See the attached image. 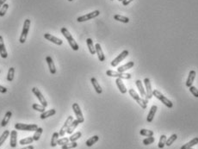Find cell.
Segmentation results:
<instances>
[{
	"mask_svg": "<svg viewBox=\"0 0 198 149\" xmlns=\"http://www.w3.org/2000/svg\"><path fill=\"white\" fill-rule=\"evenodd\" d=\"M60 31H61L62 34L65 36V38L66 39V41H68L70 47H71L72 49L74 50V51H78V50L79 49V47L78 43H77L76 41L73 39V37L72 36V34H70V32L68 31V30H67L66 28H62V29L60 30Z\"/></svg>",
	"mask_w": 198,
	"mask_h": 149,
	"instance_id": "6da1fadb",
	"label": "cell"
},
{
	"mask_svg": "<svg viewBox=\"0 0 198 149\" xmlns=\"http://www.w3.org/2000/svg\"><path fill=\"white\" fill-rule=\"evenodd\" d=\"M30 20L29 19H26L24 21V23H23V28H22V34L20 35V38H19V41L20 43L23 44L25 43L26 40H27V35H28V33L29 31V27H30Z\"/></svg>",
	"mask_w": 198,
	"mask_h": 149,
	"instance_id": "7a4b0ae2",
	"label": "cell"
},
{
	"mask_svg": "<svg viewBox=\"0 0 198 149\" xmlns=\"http://www.w3.org/2000/svg\"><path fill=\"white\" fill-rule=\"evenodd\" d=\"M152 96H154L156 98H158L159 100H160L164 104H165L166 107H168V108H172L173 107V103H172V102L171 101V100H169L167 98H165V96L160 92V91H159L158 90H153L152 91Z\"/></svg>",
	"mask_w": 198,
	"mask_h": 149,
	"instance_id": "3957f363",
	"label": "cell"
},
{
	"mask_svg": "<svg viewBox=\"0 0 198 149\" xmlns=\"http://www.w3.org/2000/svg\"><path fill=\"white\" fill-rule=\"evenodd\" d=\"M106 75H108L109 77H113V78H118V79H131L132 75L130 73H125V72H116L113 70H108L106 72Z\"/></svg>",
	"mask_w": 198,
	"mask_h": 149,
	"instance_id": "277c9868",
	"label": "cell"
},
{
	"mask_svg": "<svg viewBox=\"0 0 198 149\" xmlns=\"http://www.w3.org/2000/svg\"><path fill=\"white\" fill-rule=\"evenodd\" d=\"M16 130L21 131H35L38 129V126L36 124H25V123H16L15 124Z\"/></svg>",
	"mask_w": 198,
	"mask_h": 149,
	"instance_id": "5b68a950",
	"label": "cell"
},
{
	"mask_svg": "<svg viewBox=\"0 0 198 149\" xmlns=\"http://www.w3.org/2000/svg\"><path fill=\"white\" fill-rule=\"evenodd\" d=\"M72 110L75 114V116L77 117V120L80 122V123H83L84 122V118L83 116V113L81 111V109L79 107V105L77 103H74L72 104Z\"/></svg>",
	"mask_w": 198,
	"mask_h": 149,
	"instance_id": "8992f818",
	"label": "cell"
},
{
	"mask_svg": "<svg viewBox=\"0 0 198 149\" xmlns=\"http://www.w3.org/2000/svg\"><path fill=\"white\" fill-rule=\"evenodd\" d=\"M99 15H100V11H92L91 13H88L86 15H84V16L78 17L77 21L79 22H85V21H88V20H91V19H93L95 17H98Z\"/></svg>",
	"mask_w": 198,
	"mask_h": 149,
	"instance_id": "52a82bcc",
	"label": "cell"
},
{
	"mask_svg": "<svg viewBox=\"0 0 198 149\" xmlns=\"http://www.w3.org/2000/svg\"><path fill=\"white\" fill-rule=\"evenodd\" d=\"M32 92L34 94V96L37 98V99L39 100V102L41 103V105H43L44 107H47V106H48V102H47V100H46V98L42 96V94H41V92L39 91V89H37L36 87H34L33 89H32Z\"/></svg>",
	"mask_w": 198,
	"mask_h": 149,
	"instance_id": "ba28073f",
	"label": "cell"
},
{
	"mask_svg": "<svg viewBox=\"0 0 198 149\" xmlns=\"http://www.w3.org/2000/svg\"><path fill=\"white\" fill-rule=\"evenodd\" d=\"M128 54H129L128 50H124V51H122V52L116 57L115 60H113L111 61V66H117V65H118L121 61H122Z\"/></svg>",
	"mask_w": 198,
	"mask_h": 149,
	"instance_id": "9c48e42d",
	"label": "cell"
},
{
	"mask_svg": "<svg viewBox=\"0 0 198 149\" xmlns=\"http://www.w3.org/2000/svg\"><path fill=\"white\" fill-rule=\"evenodd\" d=\"M72 121H73V117H72V116H70L67 117V119L66 120V122H65L64 125L62 126V128H61V129H60V133H59L60 136H64V135L66 134V131H67V129H68L69 126L71 125V123L72 122Z\"/></svg>",
	"mask_w": 198,
	"mask_h": 149,
	"instance_id": "30bf717a",
	"label": "cell"
},
{
	"mask_svg": "<svg viewBox=\"0 0 198 149\" xmlns=\"http://www.w3.org/2000/svg\"><path fill=\"white\" fill-rule=\"evenodd\" d=\"M144 84H145V87H146V93H147V98L150 99L152 98V85L151 82L148 78L144 79Z\"/></svg>",
	"mask_w": 198,
	"mask_h": 149,
	"instance_id": "8fae6325",
	"label": "cell"
},
{
	"mask_svg": "<svg viewBox=\"0 0 198 149\" xmlns=\"http://www.w3.org/2000/svg\"><path fill=\"white\" fill-rule=\"evenodd\" d=\"M44 38L47 39L48 41H51V42L56 44V45H59V46L62 45V43H63V41H62L60 39H59V38H57V37H55V36L50 34H44Z\"/></svg>",
	"mask_w": 198,
	"mask_h": 149,
	"instance_id": "7c38bea8",
	"label": "cell"
},
{
	"mask_svg": "<svg viewBox=\"0 0 198 149\" xmlns=\"http://www.w3.org/2000/svg\"><path fill=\"white\" fill-rule=\"evenodd\" d=\"M10 145L11 148H15L17 145V130H12L10 134Z\"/></svg>",
	"mask_w": 198,
	"mask_h": 149,
	"instance_id": "4fadbf2b",
	"label": "cell"
},
{
	"mask_svg": "<svg viewBox=\"0 0 198 149\" xmlns=\"http://www.w3.org/2000/svg\"><path fill=\"white\" fill-rule=\"evenodd\" d=\"M196 75H197V72H196V71H194V70H191L190 72V73H189V76H188V79H187V80H186V86L187 87H190L191 85H193V82H194V80H195V79H196Z\"/></svg>",
	"mask_w": 198,
	"mask_h": 149,
	"instance_id": "5bb4252c",
	"label": "cell"
},
{
	"mask_svg": "<svg viewBox=\"0 0 198 149\" xmlns=\"http://www.w3.org/2000/svg\"><path fill=\"white\" fill-rule=\"evenodd\" d=\"M135 84H136V86L138 87V90H139V91H140V94L141 98H145V99H147V98L146 90H145L144 87H143V83H142V81H140V79H138V80L135 81Z\"/></svg>",
	"mask_w": 198,
	"mask_h": 149,
	"instance_id": "9a60e30c",
	"label": "cell"
},
{
	"mask_svg": "<svg viewBox=\"0 0 198 149\" xmlns=\"http://www.w3.org/2000/svg\"><path fill=\"white\" fill-rule=\"evenodd\" d=\"M0 55L3 59H6L8 57V53L4 46V39H3V36L1 35H0Z\"/></svg>",
	"mask_w": 198,
	"mask_h": 149,
	"instance_id": "2e32d148",
	"label": "cell"
},
{
	"mask_svg": "<svg viewBox=\"0 0 198 149\" xmlns=\"http://www.w3.org/2000/svg\"><path fill=\"white\" fill-rule=\"evenodd\" d=\"M95 48H96V53L98 54V60L100 61H104L105 60V56L103 54V52L102 50V48H101V45L99 43H97L95 45Z\"/></svg>",
	"mask_w": 198,
	"mask_h": 149,
	"instance_id": "e0dca14e",
	"label": "cell"
},
{
	"mask_svg": "<svg viewBox=\"0 0 198 149\" xmlns=\"http://www.w3.org/2000/svg\"><path fill=\"white\" fill-rule=\"evenodd\" d=\"M46 61H47L48 66V68H49L50 73H51V74H55V73H56V68H55V66H54V63H53V59H52L50 56H48V57L46 58Z\"/></svg>",
	"mask_w": 198,
	"mask_h": 149,
	"instance_id": "ac0fdd59",
	"label": "cell"
},
{
	"mask_svg": "<svg viewBox=\"0 0 198 149\" xmlns=\"http://www.w3.org/2000/svg\"><path fill=\"white\" fill-rule=\"evenodd\" d=\"M157 110H158V107L156 105H153V106L151 107V110H150L148 115H147V122H152V120L154 118V116H155V114L157 112Z\"/></svg>",
	"mask_w": 198,
	"mask_h": 149,
	"instance_id": "d6986e66",
	"label": "cell"
},
{
	"mask_svg": "<svg viewBox=\"0 0 198 149\" xmlns=\"http://www.w3.org/2000/svg\"><path fill=\"white\" fill-rule=\"evenodd\" d=\"M116 85H117V87H118V89H119V91H121V93L125 94V93L127 92L126 86L124 85V84L122 82V79H118V78H117L116 80Z\"/></svg>",
	"mask_w": 198,
	"mask_h": 149,
	"instance_id": "ffe728a7",
	"label": "cell"
},
{
	"mask_svg": "<svg viewBox=\"0 0 198 149\" xmlns=\"http://www.w3.org/2000/svg\"><path fill=\"white\" fill-rule=\"evenodd\" d=\"M133 66H134V62L133 61H129V62H128L127 64H125L123 66H119L118 69H117V72H124L125 71L132 68Z\"/></svg>",
	"mask_w": 198,
	"mask_h": 149,
	"instance_id": "44dd1931",
	"label": "cell"
},
{
	"mask_svg": "<svg viewBox=\"0 0 198 149\" xmlns=\"http://www.w3.org/2000/svg\"><path fill=\"white\" fill-rule=\"evenodd\" d=\"M91 82L92 84V85H93V87H94L96 92H97L98 94H101V93L103 92V89H102V87L100 86V84H99L98 82V80H97L95 78H91Z\"/></svg>",
	"mask_w": 198,
	"mask_h": 149,
	"instance_id": "7402d4cb",
	"label": "cell"
},
{
	"mask_svg": "<svg viewBox=\"0 0 198 149\" xmlns=\"http://www.w3.org/2000/svg\"><path fill=\"white\" fill-rule=\"evenodd\" d=\"M80 122L76 119V120H73L72 121V122L71 123V125L69 126V128H68V129H67V131H66V133L67 134H72V133H73V131L76 129V128L79 126V124Z\"/></svg>",
	"mask_w": 198,
	"mask_h": 149,
	"instance_id": "603a6c76",
	"label": "cell"
},
{
	"mask_svg": "<svg viewBox=\"0 0 198 149\" xmlns=\"http://www.w3.org/2000/svg\"><path fill=\"white\" fill-rule=\"evenodd\" d=\"M197 144H198V137L194 138V139H193V140H191L190 142H188V143L184 144L183 146H182L181 149L191 148L192 147H194V146H195V145H197Z\"/></svg>",
	"mask_w": 198,
	"mask_h": 149,
	"instance_id": "cb8c5ba5",
	"label": "cell"
},
{
	"mask_svg": "<svg viewBox=\"0 0 198 149\" xmlns=\"http://www.w3.org/2000/svg\"><path fill=\"white\" fill-rule=\"evenodd\" d=\"M86 43H87V46H88V48H89L91 54H95L96 53V48H95V46L93 44V41L91 38H88L86 40Z\"/></svg>",
	"mask_w": 198,
	"mask_h": 149,
	"instance_id": "d4e9b609",
	"label": "cell"
},
{
	"mask_svg": "<svg viewBox=\"0 0 198 149\" xmlns=\"http://www.w3.org/2000/svg\"><path fill=\"white\" fill-rule=\"evenodd\" d=\"M11 116H12L11 111H7L6 114H5V116L4 117V119H3V121H2V122H1V126H2V127H5V126L8 124V122H10Z\"/></svg>",
	"mask_w": 198,
	"mask_h": 149,
	"instance_id": "484cf974",
	"label": "cell"
},
{
	"mask_svg": "<svg viewBox=\"0 0 198 149\" xmlns=\"http://www.w3.org/2000/svg\"><path fill=\"white\" fill-rule=\"evenodd\" d=\"M55 113H56V110H54V109H52V110H48V111H44L43 113H41V119H46V118H48L50 116H53V115H55Z\"/></svg>",
	"mask_w": 198,
	"mask_h": 149,
	"instance_id": "4316f807",
	"label": "cell"
},
{
	"mask_svg": "<svg viewBox=\"0 0 198 149\" xmlns=\"http://www.w3.org/2000/svg\"><path fill=\"white\" fill-rule=\"evenodd\" d=\"M98 140H99L98 136V135H94V136L91 137L90 139H88V140L86 141L85 144H86L87 147H91V146H93L96 142H98Z\"/></svg>",
	"mask_w": 198,
	"mask_h": 149,
	"instance_id": "83f0119b",
	"label": "cell"
},
{
	"mask_svg": "<svg viewBox=\"0 0 198 149\" xmlns=\"http://www.w3.org/2000/svg\"><path fill=\"white\" fill-rule=\"evenodd\" d=\"M59 136H60L59 133L55 132L53 134V135H52V139H51V143H50L51 147L54 148V147H56V146L58 145V144H57V142H58V140H59Z\"/></svg>",
	"mask_w": 198,
	"mask_h": 149,
	"instance_id": "f1b7e54d",
	"label": "cell"
},
{
	"mask_svg": "<svg viewBox=\"0 0 198 149\" xmlns=\"http://www.w3.org/2000/svg\"><path fill=\"white\" fill-rule=\"evenodd\" d=\"M177 139H178V134H171V135L170 136V138L166 140V143H165V145H166L167 147H171V145L175 142V141H176Z\"/></svg>",
	"mask_w": 198,
	"mask_h": 149,
	"instance_id": "f546056e",
	"label": "cell"
},
{
	"mask_svg": "<svg viewBox=\"0 0 198 149\" xmlns=\"http://www.w3.org/2000/svg\"><path fill=\"white\" fill-rule=\"evenodd\" d=\"M114 19L118 21V22H121L123 23H128L129 22V18L121 15H115L114 16Z\"/></svg>",
	"mask_w": 198,
	"mask_h": 149,
	"instance_id": "4dcf8cb0",
	"label": "cell"
},
{
	"mask_svg": "<svg viewBox=\"0 0 198 149\" xmlns=\"http://www.w3.org/2000/svg\"><path fill=\"white\" fill-rule=\"evenodd\" d=\"M136 102H137V103H138L142 109H144V110L147 109V103H148V99H145V98H140Z\"/></svg>",
	"mask_w": 198,
	"mask_h": 149,
	"instance_id": "1f68e13d",
	"label": "cell"
},
{
	"mask_svg": "<svg viewBox=\"0 0 198 149\" xmlns=\"http://www.w3.org/2000/svg\"><path fill=\"white\" fill-rule=\"evenodd\" d=\"M43 132V129H42V128H38L36 130H35V133L33 135V139L34 141H38L39 140H40V138H41V134Z\"/></svg>",
	"mask_w": 198,
	"mask_h": 149,
	"instance_id": "d6a6232c",
	"label": "cell"
},
{
	"mask_svg": "<svg viewBox=\"0 0 198 149\" xmlns=\"http://www.w3.org/2000/svg\"><path fill=\"white\" fill-rule=\"evenodd\" d=\"M14 75H15V68L14 67H11L8 71V74H7V80L11 82L14 79Z\"/></svg>",
	"mask_w": 198,
	"mask_h": 149,
	"instance_id": "836d02e7",
	"label": "cell"
},
{
	"mask_svg": "<svg viewBox=\"0 0 198 149\" xmlns=\"http://www.w3.org/2000/svg\"><path fill=\"white\" fill-rule=\"evenodd\" d=\"M78 147V143L76 141H71L66 143V145L61 146V149H72Z\"/></svg>",
	"mask_w": 198,
	"mask_h": 149,
	"instance_id": "e575fe53",
	"label": "cell"
},
{
	"mask_svg": "<svg viewBox=\"0 0 198 149\" xmlns=\"http://www.w3.org/2000/svg\"><path fill=\"white\" fill-rule=\"evenodd\" d=\"M10 134H11V133H10L9 130H5L4 132L1 134V136H0V147L4 143V141H6V139L9 137Z\"/></svg>",
	"mask_w": 198,
	"mask_h": 149,
	"instance_id": "d590c367",
	"label": "cell"
},
{
	"mask_svg": "<svg viewBox=\"0 0 198 149\" xmlns=\"http://www.w3.org/2000/svg\"><path fill=\"white\" fill-rule=\"evenodd\" d=\"M166 140H167V138H166L165 134H162L160 136V139H159V144H158L159 148H164V147L165 146V143H166Z\"/></svg>",
	"mask_w": 198,
	"mask_h": 149,
	"instance_id": "8d00e7d4",
	"label": "cell"
},
{
	"mask_svg": "<svg viewBox=\"0 0 198 149\" xmlns=\"http://www.w3.org/2000/svg\"><path fill=\"white\" fill-rule=\"evenodd\" d=\"M32 108H33L34 110L39 111V112H41V113H43V112L45 111V109H46V107H44L43 105H41V104H37V103H34L33 105H32Z\"/></svg>",
	"mask_w": 198,
	"mask_h": 149,
	"instance_id": "74e56055",
	"label": "cell"
},
{
	"mask_svg": "<svg viewBox=\"0 0 198 149\" xmlns=\"http://www.w3.org/2000/svg\"><path fill=\"white\" fill-rule=\"evenodd\" d=\"M140 135H142V136H147V137L153 136V131L148 130V129H140Z\"/></svg>",
	"mask_w": 198,
	"mask_h": 149,
	"instance_id": "f35d334b",
	"label": "cell"
},
{
	"mask_svg": "<svg viewBox=\"0 0 198 149\" xmlns=\"http://www.w3.org/2000/svg\"><path fill=\"white\" fill-rule=\"evenodd\" d=\"M33 137H27V138L22 139L19 141V143H20V145H25V144H31V143H33Z\"/></svg>",
	"mask_w": 198,
	"mask_h": 149,
	"instance_id": "ab89813d",
	"label": "cell"
},
{
	"mask_svg": "<svg viewBox=\"0 0 198 149\" xmlns=\"http://www.w3.org/2000/svg\"><path fill=\"white\" fill-rule=\"evenodd\" d=\"M82 136V133L81 132H76L75 134H72L69 138V141H78L80 137Z\"/></svg>",
	"mask_w": 198,
	"mask_h": 149,
	"instance_id": "60d3db41",
	"label": "cell"
},
{
	"mask_svg": "<svg viewBox=\"0 0 198 149\" xmlns=\"http://www.w3.org/2000/svg\"><path fill=\"white\" fill-rule=\"evenodd\" d=\"M154 141H155L154 137H153V136H150V137L146 138L145 140H143V144H144L145 146H148V145H150V144L153 143V142H154Z\"/></svg>",
	"mask_w": 198,
	"mask_h": 149,
	"instance_id": "b9f144b4",
	"label": "cell"
},
{
	"mask_svg": "<svg viewBox=\"0 0 198 149\" xmlns=\"http://www.w3.org/2000/svg\"><path fill=\"white\" fill-rule=\"evenodd\" d=\"M8 9H9V4H4L2 6V8L0 9V17H4V16L6 14Z\"/></svg>",
	"mask_w": 198,
	"mask_h": 149,
	"instance_id": "7bdbcfd3",
	"label": "cell"
},
{
	"mask_svg": "<svg viewBox=\"0 0 198 149\" xmlns=\"http://www.w3.org/2000/svg\"><path fill=\"white\" fill-rule=\"evenodd\" d=\"M128 92H129V94H130V96L132 97L133 99L135 100V101H137V100L139 99L140 97L138 95V93L133 90V89H129V91H128Z\"/></svg>",
	"mask_w": 198,
	"mask_h": 149,
	"instance_id": "ee69618b",
	"label": "cell"
},
{
	"mask_svg": "<svg viewBox=\"0 0 198 149\" xmlns=\"http://www.w3.org/2000/svg\"><path fill=\"white\" fill-rule=\"evenodd\" d=\"M68 142H69V139H68V138H66V137H64V138L59 139L57 144L60 145V146H64V145H66V143H68Z\"/></svg>",
	"mask_w": 198,
	"mask_h": 149,
	"instance_id": "f6af8a7d",
	"label": "cell"
},
{
	"mask_svg": "<svg viewBox=\"0 0 198 149\" xmlns=\"http://www.w3.org/2000/svg\"><path fill=\"white\" fill-rule=\"evenodd\" d=\"M190 91L193 94V96H194L195 98H198V90L195 87V86L191 85V86L190 87Z\"/></svg>",
	"mask_w": 198,
	"mask_h": 149,
	"instance_id": "bcb514c9",
	"label": "cell"
},
{
	"mask_svg": "<svg viewBox=\"0 0 198 149\" xmlns=\"http://www.w3.org/2000/svg\"><path fill=\"white\" fill-rule=\"evenodd\" d=\"M133 0H123V1H122V4H123L124 6H126V5L129 4Z\"/></svg>",
	"mask_w": 198,
	"mask_h": 149,
	"instance_id": "7dc6e473",
	"label": "cell"
},
{
	"mask_svg": "<svg viewBox=\"0 0 198 149\" xmlns=\"http://www.w3.org/2000/svg\"><path fill=\"white\" fill-rule=\"evenodd\" d=\"M6 91H7V89L5 87L2 86V85H0V92L1 93H5Z\"/></svg>",
	"mask_w": 198,
	"mask_h": 149,
	"instance_id": "c3c4849f",
	"label": "cell"
},
{
	"mask_svg": "<svg viewBox=\"0 0 198 149\" xmlns=\"http://www.w3.org/2000/svg\"><path fill=\"white\" fill-rule=\"evenodd\" d=\"M5 2H6V0H0V9H1L2 6L5 4Z\"/></svg>",
	"mask_w": 198,
	"mask_h": 149,
	"instance_id": "681fc988",
	"label": "cell"
},
{
	"mask_svg": "<svg viewBox=\"0 0 198 149\" xmlns=\"http://www.w3.org/2000/svg\"><path fill=\"white\" fill-rule=\"evenodd\" d=\"M21 149H34L33 146H31V145H29V146H27V147H25V148H22Z\"/></svg>",
	"mask_w": 198,
	"mask_h": 149,
	"instance_id": "f907efd6",
	"label": "cell"
},
{
	"mask_svg": "<svg viewBox=\"0 0 198 149\" xmlns=\"http://www.w3.org/2000/svg\"><path fill=\"white\" fill-rule=\"evenodd\" d=\"M118 1H120V2H122L123 0H118Z\"/></svg>",
	"mask_w": 198,
	"mask_h": 149,
	"instance_id": "816d5d0a",
	"label": "cell"
},
{
	"mask_svg": "<svg viewBox=\"0 0 198 149\" xmlns=\"http://www.w3.org/2000/svg\"><path fill=\"white\" fill-rule=\"evenodd\" d=\"M68 1H69V2H72V0H68Z\"/></svg>",
	"mask_w": 198,
	"mask_h": 149,
	"instance_id": "f5cc1de1",
	"label": "cell"
},
{
	"mask_svg": "<svg viewBox=\"0 0 198 149\" xmlns=\"http://www.w3.org/2000/svg\"><path fill=\"white\" fill-rule=\"evenodd\" d=\"M189 149H193V148H189Z\"/></svg>",
	"mask_w": 198,
	"mask_h": 149,
	"instance_id": "db71d44e",
	"label": "cell"
},
{
	"mask_svg": "<svg viewBox=\"0 0 198 149\" xmlns=\"http://www.w3.org/2000/svg\"><path fill=\"white\" fill-rule=\"evenodd\" d=\"M110 1H113V0H110Z\"/></svg>",
	"mask_w": 198,
	"mask_h": 149,
	"instance_id": "11a10c76",
	"label": "cell"
}]
</instances>
